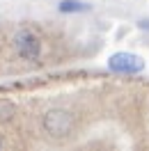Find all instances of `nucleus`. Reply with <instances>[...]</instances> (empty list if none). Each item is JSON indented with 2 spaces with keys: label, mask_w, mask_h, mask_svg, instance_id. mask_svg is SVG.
Instances as JSON below:
<instances>
[{
  "label": "nucleus",
  "mask_w": 149,
  "mask_h": 151,
  "mask_svg": "<svg viewBox=\"0 0 149 151\" xmlns=\"http://www.w3.org/2000/svg\"><path fill=\"white\" fill-rule=\"evenodd\" d=\"M0 147H2V142H0Z\"/></svg>",
  "instance_id": "7"
},
{
  "label": "nucleus",
  "mask_w": 149,
  "mask_h": 151,
  "mask_svg": "<svg viewBox=\"0 0 149 151\" xmlns=\"http://www.w3.org/2000/svg\"><path fill=\"white\" fill-rule=\"evenodd\" d=\"M108 69H110L112 73L133 76V73L145 71V60L140 55H135V53H115L108 60Z\"/></svg>",
  "instance_id": "3"
},
{
  "label": "nucleus",
  "mask_w": 149,
  "mask_h": 151,
  "mask_svg": "<svg viewBox=\"0 0 149 151\" xmlns=\"http://www.w3.org/2000/svg\"><path fill=\"white\" fill-rule=\"evenodd\" d=\"M41 126L51 137H67L74 131V114L69 110H62V108H53L44 114Z\"/></svg>",
  "instance_id": "1"
},
{
  "label": "nucleus",
  "mask_w": 149,
  "mask_h": 151,
  "mask_svg": "<svg viewBox=\"0 0 149 151\" xmlns=\"http://www.w3.org/2000/svg\"><path fill=\"white\" fill-rule=\"evenodd\" d=\"M14 114H16V105L12 103V101H5V99H0V122H12L14 119Z\"/></svg>",
  "instance_id": "5"
},
{
  "label": "nucleus",
  "mask_w": 149,
  "mask_h": 151,
  "mask_svg": "<svg viewBox=\"0 0 149 151\" xmlns=\"http://www.w3.org/2000/svg\"><path fill=\"white\" fill-rule=\"evenodd\" d=\"M138 28H140V30H147V32H149V19H142V21L138 23Z\"/></svg>",
  "instance_id": "6"
},
{
  "label": "nucleus",
  "mask_w": 149,
  "mask_h": 151,
  "mask_svg": "<svg viewBox=\"0 0 149 151\" xmlns=\"http://www.w3.org/2000/svg\"><path fill=\"white\" fill-rule=\"evenodd\" d=\"M92 5H87L83 0H62L57 5V12L60 14H83V12H90Z\"/></svg>",
  "instance_id": "4"
},
{
  "label": "nucleus",
  "mask_w": 149,
  "mask_h": 151,
  "mask_svg": "<svg viewBox=\"0 0 149 151\" xmlns=\"http://www.w3.org/2000/svg\"><path fill=\"white\" fill-rule=\"evenodd\" d=\"M14 48H16V55L21 60H28V62H35L41 55V41L39 37L32 32V30L23 28L14 35Z\"/></svg>",
  "instance_id": "2"
}]
</instances>
